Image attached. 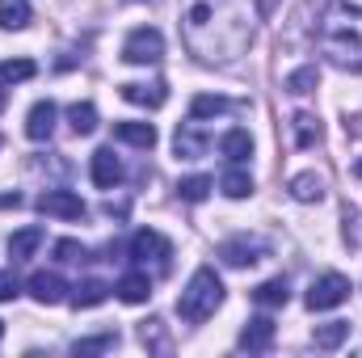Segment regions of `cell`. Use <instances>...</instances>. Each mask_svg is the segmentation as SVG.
Wrapping results in <instances>:
<instances>
[{"label":"cell","mask_w":362,"mask_h":358,"mask_svg":"<svg viewBox=\"0 0 362 358\" xmlns=\"http://www.w3.org/2000/svg\"><path fill=\"white\" fill-rule=\"evenodd\" d=\"M0 337H4V321H0Z\"/></svg>","instance_id":"cell-37"},{"label":"cell","mask_w":362,"mask_h":358,"mask_svg":"<svg viewBox=\"0 0 362 358\" xmlns=\"http://www.w3.org/2000/svg\"><path fill=\"white\" fill-rule=\"evenodd\" d=\"M25 287H30V295H34L38 304H47V308L64 304V299H68V291H72L55 270H38V274H30V282H25Z\"/></svg>","instance_id":"cell-8"},{"label":"cell","mask_w":362,"mask_h":358,"mask_svg":"<svg viewBox=\"0 0 362 358\" xmlns=\"http://www.w3.org/2000/svg\"><path fill=\"white\" fill-rule=\"evenodd\" d=\"M219 304H223V282H219V274L211 266H202V270L189 274V282H185V291H181L177 316L185 325H202V321L215 316Z\"/></svg>","instance_id":"cell-2"},{"label":"cell","mask_w":362,"mask_h":358,"mask_svg":"<svg viewBox=\"0 0 362 358\" xmlns=\"http://www.w3.org/2000/svg\"><path fill=\"white\" fill-rule=\"evenodd\" d=\"M228 110V97H211V93H198L194 101H189V114L202 122V118H215V114H223Z\"/></svg>","instance_id":"cell-28"},{"label":"cell","mask_w":362,"mask_h":358,"mask_svg":"<svg viewBox=\"0 0 362 358\" xmlns=\"http://www.w3.org/2000/svg\"><path fill=\"white\" fill-rule=\"evenodd\" d=\"M38 68H34V59H4L0 64V81L4 85H21V81H30Z\"/></svg>","instance_id":"cell-27"},{"label":"cell","mask_w":362,"mask_h":358,"mask_svg":"<svg viewBox=\"0 0 362 358\" xmlns=\"http://www.w3.org/2000/svg\"><path fill=\"white\" fill-rule=\"evenodd\" d=\"M346 337H350V321H329V325H316V333H312L316 350H337V346H346Z\"/></svg>","instance_id":"cell-21"},{"label":"cell","mask_w":362,"mask_h":358,"mask_svg":"<svg viewBox=\"0 0 362 358\" xmlns=\"http://www.w3.org/2000/svg\"><path fill=\"white\" fill-rule=\"evenodd\" d=\"M354 173H358V178H362V161H358V165H354Z\"/></svg>","instance_id":"cell-36"},{"label":"cell","mask_w":362,"mask_h":358,"mask_svg":"<svg viewBox=\"0 0 362 358\" xmlns=\"http://www.w3.org/2000/svg\"><path fill=\"white\" fill-rule=\"evenodd\" d=\"M110 291H114V287H105L101 278H85V282L72 287V304H76V308H97V304L110 299Z\"/></svg>","instance_id":"cell-20"},{"label":"cell","mask_w":362,"mask_h":358,"mask_svg":"<svg viewBox=\"0 0 362 358\" xmlns=\"http://www.w3.org/2000/svg\"><path fill=\"white\" fill-rule=\"evenodd\" d=\"M17 295H21L17 274H13V270H0V304H8V299H17Z\"/></svg>","instance_id":"cell-33"},{"label":"cell","mask_w":362,"mask_h":358,"mask_svg":"<svg viewBox=\"0 0 362 358\" xmlns=\"http://www.w3.org/2000/svg\"><path fill=\"white\" fill-rule=\"evenodd\" d=\"M55 118H59L55 101H34V105H30V114H25V135H30L34 144L51 139V131H55Z\"/></svg>","instance_id":"cell-10"},{"label":"cell","mask_w":362,"mask_h":358,"mask_svg":"<svg viewBox=\"0 0 362 358\" xmlns=\"http://www.w3.org/2000/svg\"><path fill=\"white\" fill-rule=\"evenodd\" d=\"M122 101H131V105H144V110H160L165 101H169V89L165 85H122Z\"/></svg>","instance_id":"cell-14"},{"label":"cell","mask_w":362,"mask_h":358,"mask_svg":"<svg viewBox=\"0 0 362 358\" xmlns=\"http://www.w3.org/2000/svg\"><path fill=\"white\" fill-rule=\"evenodd\" d=\"M139 337H144V346H152V350H169V342L160 337V321H144Z\"/></svg>","instance_id":"cell-32"},{"label":"cell","mask_w":362,"mask_h":358,"mask_svg":"<svg viewBox=\"0 0 362 358\" xmlns=\"http://www.w3.org/2000/svg\"><path fill=\"white\" fill-rule=\"evenodd\" d=\"M316 85H320L316 64H303V68H295V72L286 76V93H291V97H308V93H316Z\"/></svg>","instance_id":"cell-23"},{"label":"cell","mask_w":362,"mask_h":358,"mask_svg":"<svg viewBox=\"0 0 362 358\" xmlns=\"http://www.w3.org/2000/svg\"><path fill=\"white\" fill-rule=\"evenodd\" d=\"M89 173L101 190H114V185L122 181V161L114 156V148H97L89 156Z\"/></svg>","instance_id":"cell-9"},{"label":"cell","mask_w":362,"mask_h":358,"mask_svg":"<svg viewBox=\"0 0 362 358\" xmlns=\"http://www.w3.org/2000/svg\"><path fill=\"white\" fill-rule=\"evenodd\" d=\"M320 51H325L337 68L362 72V8H354V4H337V8L325 13Z\"/></svg>","instance_id":"cell-1"},{"label":"cell","mask_w":362,"mask_h":358,"mask_svg":"<svg viewBox=\"0 0 362 358\" xmlns=\"http://www.w3.org/2000/svg\"><path fill=\"white\" fill-rule=\"evenodd\" d=\"M211 185H215V181L202 178V173H198V178H181L177 181V194L185 198V202H202V198L211 194Z\"/></svg>","instance_id":"cell-29"},{"label":"cell","mask_w":362,"mask_h":358,"mask_svg":"<svg viewBox=\"0 0 362 358\" xmlns=\"http://www.w3.org/2000/svg\"><path fill=\"white\" fill-rule=\"evenodd\" d=\"M346 299H350V278L346 274H320L308 287V308L312 312H329V308H337Z\"/></svg>","instance_id":"cell-4"},{"label":"cell","mask_w":362,"mask_h":358,"mask_svg":"<svg viewBox=\"0 0 362 358\" xmlns=\"http://www.w3.org/2000/svg\"><path fill=\"white\" fill-rule=\"evenodd\" d=\"M4 101H8V89H4V85H0V110H4Z\"/></svg>","instance_id":"cell-35"},{"label":"cell","mask_w":362,"mask_h":358,"mask_svg":"<svg viewBox=\"0 0 362 358\" xmlns=\"http://www.w3.org/2000/svg\"><path fill=\"white\" fill-rule=\"evenodd\" d=\"M85 258H89V253H85L81 241H55V262L72 266V262H85Z\"/></svg>","instance_id":"cell-31"},{"label":"cell","mask_w":362,"mask_h":358,"mask_svg":"<svg viewBox=\"0 0 362 358\" xmlns=\"http://www.w3.org/2000/svg\"><path fill=\"white\" fill-rule=\"evenodd\" d=\"M38 211H42V215H51V219H68V224L89 215L85 198H81V194H72V190H47V194L38 198Z\"/></svg>","instance_id":"cell-7"},{"label":"cell","mask_w":362,"mask_h":358,"mask_svg":"<svg viewBox=\"0 0 362 358\" xmlns=\"http://www.w3.org/2000/svg\"><path fill=\"white\" fill-rule=\"evenodd\" d=\"M114 346H118V333H97V337L76 342L72 350H76V354H101V350H114Z\"/></svg>","instance_id":"cell-30"},{"label":"cell","mask_w":362,"mask_h":358,"mask_svg":"<svg viewBox=\"0 0 362 358\" xmlns=\"http://www.w3.org/2000/svg\"><path fill=\"white\" fill-rule=\"evenodd\" d=\"M274 346V321L270 316H253L245 329H240V350L249 354H266Z\"/></svg>","instance_id":"cell-12"},{"label":"cell","mask_w":362,"mask_h":358,"mask_svg":"<svg viewBox=\"0 0 362 358\" xmlns=\"http://www.w3.org/2000/svg\"><path fill=\"white\" fill-rule=\"evenodd\" d=\"M219 190H223L228 198H249V194H253V178L240 173V169H228V173L219 178Z\"/></svg>","instance_id":"cell-26"},{"label":"cell","mask_w":362,"mask_h":358,"mask_svg":"<svg viewBox=\"0 0 362 358\" xmlns=\"http://www.w3.org/2000/svg\"><path fill=\"white\" fill-rule=\"evenodd\" d=\"M160 55H165V34H160L156 25H139V30H131L127 42H122V59L135 64V68L160 64Z\"/></svg>","instance_id":"cell-3"},{"label":"cell","mask_w":362,"mask_h":358,"mask_svg":"<svg viewBox=\"0 0 362 358\" xmlns=\"http://www.w3.org/2000/svg\"><path fill=\"white\" fill-rule=\"evenodd\" d=\"M47 241V232L42 228H21V232H13L8 236V258L13 262H30L34 253H38V245Z\"/></svg>","instance_id":"cell-17"},{"label":"cell","mask_w":362,"mask_h":358,"mask_svg":"<svg viewBox=\"0 0 362 358\" xmlns=\"http://www.w3.org/2000/svg\"><path fill=\"white\" fill-rule=\"evenodd\" d=\"M114 295H118L122 304H148V295H152V282H148V274L131 270V274H122V278L114 282Z\"/></svg>","instance_id":"cell-13"},{"label":"cell","mask_w":362,"mask_h":358,"mask_svg":"<svg viewBox=\"0 0 362 358\" xmlns=\"http://www.w3.org/2000/svg\"><path fill=\"white\" fill-rule=\"evenodd\" d=\"M127 253H131V262H139V266H148V262H169L173 258V245H169V236H160V232H152V228H139L135 236H131V245H127Z\"/></svg>","instance_id":"cell-6"},{"label":"cell","mask_w":362,"mask_h":358,"mask_svg":"<svg viewBox=\"0 0 362 358\" xmlns=\"http://www.w3.org/2000/svg\"><path fill=\"white\" fill-rule=\"evenodd\" d=\"M266 253H270V245H266L262 236H232V241H223V245H219V262H223V266H232V270L257 266Z\"/></svg>","instance_id":"cell-5"},{"label":"cell","mask_w":362,"mask_h":358,"mask_svg":"<svg viewBox=\"0 0 362 358\" xmlns=\"http://www.w3.org/2000/svg\"><path fill=\"white\" fill-rule=\"evenodd\" d=\"M253 4H257V17H274L282 0H253Z\"/></svg>","instance_id":"cell-34"},{"label":"cell","mask_w":362,"mask_h":358,"mask_svg":"<svg viewBox=\"0 0 362 358\" xmlns=\"http://www.w3.org/2000/svg\"><path fill=\"white\" fill-rule=\"evenodd\" d=\"M291 135H295L299 148H316V144H320V118L308 114V110H299V114L291 118Z\"/></svg>","instance_id":"cell-19"},{"label":"cell","mask_w":362,"mask_h":358,"mask_svg":"<svg viewBox=\"0 0 362 358\" xmlns=\"http://www.w3.org/2000/svg\"><path fill=\"white\" fill-rule=\"evenodd\" d=\"M206 135L198 131V118L189 114V122H181L177 127V139H173V148H177V161H198V156H206Z\"/></svg>","instance_id":"cell-11"},{"label":"cell","mask_w":362,"mask_h":358,"mask_svg":"<svg viewBox=\"0 0 362 358\" xmlns=\"http://www.w3.org/2000/svg\"><path fill=\"white\" fill-rule=\"evenodd\" d=\"M0 25L4 30H25L30 25V0H0Z\"/></svg>","instance_id":"cell-25"},{"label":"cell","mask_w":362,"mask_h":358,"mask_svg":"<svg viewBox=\"0 0 362 358\" xmlns=\"http://www.w3.org/2000/svg\"><path fill=\"white\" fill-rule=\"evenodd\" d=\"M68 127H72L76 135H93V131H97V105H93V101L68 105Z\"/></svg>","instance_id":"cell-24"},{"label":"cell","mask_w":362,"mask_h":358,"mask_svg":"<svg viewBox=\"0 0 362 358\" xmlns=\"http://www.w3.org/2000/svg\"><path fill=\"white\" fill-rule=\"evenodd\" d=\"M114 139L148 152V148H156V127L152 122H114Z\"/></svg>","instance_id":"cell-15"},{"label":"cell","mask_w":362,"mask_h":358,"mask_svg":"<svg viewBox=\"0 0 362 358\" xmlns=\"http://www.w3.org/2000/svg\"><path fill=\"white\" fill-rule=\"evenodd\" d=\"M219 152H223L232 165H240V161H249V156H253V135H249V131H240V127H232V131H223V135H219Z\"/></svg>","instance_id":"cell-16"},{"label":"cell","mask_w":362,"mask_h":358,"mask_svg":"<svg viewBox=\"0 0 362 358\" xmlns=\"http://www.w3.org/2000/svg\"><path fill=\"white\" fill-rule=\"evenodd\" d=\"M291 299V291H286V278H266L257 291H253V304L257 308H282Z\"/></svg>","instance_id":"cell-22"},{"label":"cell","mask_w":362,"mask_h":358,"mask_svg":"<svg viewBox=\"0 0 362 358\" xmlns=\"http://www.w3.org/2000/svg\"><path fill=\"white\" fill-rule=\"evenodd\" d=\"M286 190H291L295 202H320L325 198V178L320 173H295L286 181Z\"/></svg>","instance_id":"cell-18"}]
</instances>
